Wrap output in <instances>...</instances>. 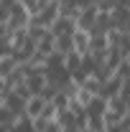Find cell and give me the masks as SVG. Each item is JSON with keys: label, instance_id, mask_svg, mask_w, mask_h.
Here are the masks:
<instances>
[{"label": "cell", "instance_id": "1", "mask_svg": "<svg viewBox=\"0 0 130 132\" xmlns=\"http://www.w3.org/2000/svg\"><path fill=\"white\" fill-rule=\"evenodd\" d=\"M97 15H99V8H97V5L82 8V10H79V18H77V28H82V31H89V33H92L95 23H97Z\"/></svg>", "mask_w": 130, "mask_h": 132}, {"label": "cell", "instance_id": "2", "mask_svg": "<svg viewBox=\"0 0 130 132\" xmlns=\"http://www.w3.org/2000/svg\"><path fill=\"white\" fill-rule=\"evenodd\" d=\"M46 104H49V99H46V97H41V94H33V97L26 102V117H28V119H38V117L44 114Z\"/></svg>", "mask_w": 130, "mask_h": 132}, {"label": "cell", "instance_id": "3", "mask_svg": "<svg viewBox=\"0 0 130 132\" xmlns=\"http://www.w3.org/2000/svg\"><path fill=\"white\" fill-rule=\"evenodd\" d=\"M54 33V38H61V36H71V33L77 31V20H71V18H56V23L49 28Z\"/></svg>", "mask_w": 130, "mask_h": 132}, {"label": "cell", "instance_id": "4", "mask_svg": "<svg viewBox=\"0 0 130 132\" xmlns=\"http://www.w3.org/2000/svg\"><path fill=\"white\" fill-rule=\"evenodd\" d=\"M18 66H20V61H18L13 53L0 56V79H3V81H8V79H10V76L18 71Z\"/></svg>", "mask_w": 130, "mask_h": 132}, {"label": "cell", "instance_id": "5", "mask_svg": "<svg viewBox=\"0 0 130 132\" xmlns=\"http://www.w3.org/2000/svg\"><path fill=\"white\" fill-rule=\"evenodd\" d=\"M89 46H92V33L77 28V31H74V51L82 53V56H87V53H89Z\"/></svg>", "mask_w": 130, "mask_h": 132}, {"label": "cell", "instance_id": "6", "mask_svg": "<svg viewBox=\"0 0 130 132\" xmlns=\"http://www.w3.org/2000/svg\"><path fill=\"white\" fill-rule=\"evenodd\" d=\"M56 53L59 56H66V53H71L74 51V33L71 36H61V38H56Z\"/></svg>", "mask_w": 130, "mask_h": 132}, {"label": "cell", "instance_id": "7", "mask_svg": "<svg viewBox=\"0 0 130 132\" xmlns=\"http://www.w3.org/2000/svg\"><path fill=\"white\" fill-rule=\"evenodd\" d=\"M18 119H20V114H16L10 107H5V104L0 107V125H5V127H10V130H13Z\"/></svg>", "mask_w": 130, "mask_h": 132}, {"label": "cell", "instance_id": "8", "mask_svg": "<svg viewBox=\"0 0 130 132\" xmlns=\"http://www.w3.org/2000/svg\"><path fill=\"white\" fill-rule=\"evenodd\" d=\"M122 33H128V36H130V20L125 23V26H122Z\"/></svg>", "mask_w": 130, "mask_h": 132}, {"label": "cell", "instance_id": "9", "mask_svg": "<svg viewBox=\"0 0 130 132\" xmlns=\"http://www.w3.org/2000/svg\"><path fill=\"white\" fill-rule=\"evenodd\" d=\"M0 132H10V127H5V125H0Z\"/></svg>", "mask_w": 130, "mask_h": 132}]
</instances>
